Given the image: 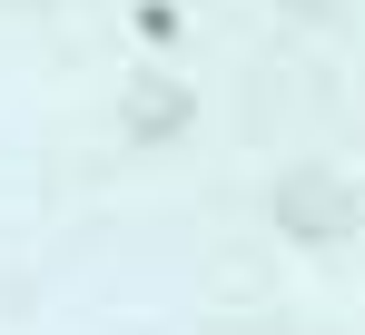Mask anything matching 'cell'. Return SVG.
Listing matches in <instances>:
<instances>
[{"label": "cell", "instance_id": "obj_1", "mask_svg": "<svg viewBox=\"0 0 365 335\" xmlns=\"http://www.w3.org/2000/svg\"><path fill=\"white\" fill-rule=\"evenodd\" d=\"M277 227L297 247H336V237H356V187L326 168H297V177H277Z\"/></svg>", "mask_w": 365, "mask_h": 335}, {"label": "cell", "instance_id": "obj_2", "mask_svg": "<svg viewBox=\"0 0 365 335\" xmlns=\"http://www.w3.org/2000/svg\"><path fill=\"white\" fill-rule=\"evenodd\" d=\"M187 118H197V99H187V79H128V99H119V128L128 138H178Z\"/></svg>", "mask_w": 365, "mask_h": 335}, {"label": "cell", "instance_id": "obj_3", "mask_svg": "<svg viewBox=\"0 0 365 335\" xmlns=\"http://www.w3.org/2000/svg\"><path fill=\"white\" fill-rule=\"evenodd\" d=\"M138 40L168 50V40H178V10H168V0H138Z\"/></svg>", "mask_w": 365, "mask_h": 335}]
</instances>
